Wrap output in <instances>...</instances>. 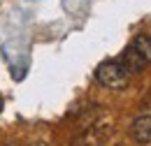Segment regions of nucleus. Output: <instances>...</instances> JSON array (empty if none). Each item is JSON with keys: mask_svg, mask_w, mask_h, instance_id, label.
Returning a JSON list of instances; mask_svg holds the SVG:
<instances>
[{"mask_svg": "<svg viewBox=\"0 0 151 146\" xmlns=\"http://www.w3.org/2000/svg\"><path fill=\"white\" fill-rule=\"evenodd\" d=\"M95 79H98L105 88L121 91V88H126L128 81H130V70H128L121 60H105V63L98 65Z\"/></svg>", "mask_w": 151, "mask_h": 146, "instance_id": "nucleus-1", "label": "nucleus"}, {"mask_svg": "<svg viewBox=\"0 0 151 146\" xmlns=\"http://www.w3.org/2000/svg\"><path fill=\"white\" fill-rule=\"evenodd\" d=\"M130 135L137 144H151V116H137L130 125Z\"/></svg>", "mask_w": 151, "mask_h": 146, "instance_id": "nucleus-2", "label": "nucleus"}, {"mask_svg": "<svg viewBox=\"0 0 151 146\" xmlns=\"http://www.w3.org/2000/svg\"><path fill=\"white\" fill-rule=\"evenodd\" d=\"M130 47L137 51V56H139L147 65H151V37L149 35H137L135 39H132Z\"/></svg>", "mask_w": 151, "mask_h": 146, "instance_id": "nucleus-3", "label": "nucleus"}, {"mask_svg": "<svg viewBox=\"0 0 151 146\" xmlns=\"http://www.w3.org/2000/svg\"><path fill=\"white\" fill-rule=\"evenodd\" d=\"M75 146H100V142H98V137H95L93 132H86V135H84Z\"/></svg>", "mask_w": 151, "mask_h": 146, "instance_id": "nucleus-4", "label": "nucleus"}, {"mask_svg": "<svg viewBox=\"0 0 151 146\" xmlns=\"http://www.w3.org/2000/svg\"><path fill=\"white\" fill-rule=\"evenodd\" d=\"M0 111H2V100H0Z\"/></svg>", "mask_w": 151, "mask_h": 146, "instance_id": "nucleus-5", "label": "nucleus"}, {"mask_svg": "<svg viewBox=\"0 0 151 146\" xmlns=\"http://www.w3.org/2000/svg\"><path fill=\"white\" fill-rule=\"evenodd\" d=\"M37 146H44V144H37Z\"/></svg>", "mask_w": 151, "mask_h": 146, "instance_id": "nucleus-6", "label": "nucleus"}]
</instances>
